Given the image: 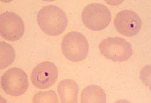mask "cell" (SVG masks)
<instances>
[{
	"label": "cell",
	"mask_w": 151,
	"mask_h": 103,
	"mask_svg": "<svg viewBox=\"0 0 151 103\" xmlns=\"http://www.w3.org/2000/svg\"><path fill=\"white\" fill-rule=\"evenodd\" d=\"M38 25L50 36H58L64 32L68 26V17L64 11L55 5H47L39 11Z\"/></svg>",
	"instance_id": "1"
},
{
	"label": "cell",
	"mask_w": 151,
	"mask_h": 103,
	"mask_svg": "<svg viewBox=\"0 0 151 103\" xmlns=\"http://www.w3.org/2000/svg\"><path fill=\"white\" fill-rule=\"evenodd\" d=\"M99 49L102 55L114 62L127 61L133 53L131 44L120 37L104 39L99 44Z\"/></svg>",
	"instance_id": "2"
},
{
	"label": "cell",
	"mask_w": 151,
	"mask_h": 103,
	"mask_svg": "<svg viewBox=\"0 0 151 103\" xmlns=\"http://www.w3.org/2000/svg\"><path fill=\"white\" fill-rule=\"evenodd\" d=\"M63 55L71 62H80L87 56L89 45L86 38L79 32H68L61 42Z\"/></svg>",
	"instance_id": "3"
},
{
	"label": "cell",
	"mask_w": 151,
	"mask_h": 103,
	"mask_svg": "<svg viewBox=\"0 0 151 103\" xmlns=\"http://www.w3.org/2000/svg\"><path fill=\"white\" fill-rule=\"evenodd\" d=\"M111 20L108 8L101 4H91L85 7L82 13V21L92 30L100 31L106 29Z\"/></svg>",
	"instance_id": "4"
},
{
	"label": "cell",
	"mask_w": 151,
	"mask_h": 103,
	"mask_svg": "<svg viewBox=\"0 0 151 103\" xmlns=\"http://www.w3.org/2000/svg\"><path fill=\"white\" fill-rule=\"evenodd\" d=\"M1 86L5 93L13 97L21 96L29 87V79L23 69L13 68L2 76Z\"/></svg>",
	"instance_id": "5"
},
{
	"label": "cell",
	"mask_w": 151,
	"mask_h": 103,
	"mask_svg": "<svg viewBox=\"0 0 151 103\" xmlns=\"http://www.w3.org/2000/svg\"><path fill=\"white\" fill-rule=\"evenodd\" d=\"M24 32L23 20L17 14L5 12L0 15V35L9 41L21 39Z\"/></svg>",
	"instance_id": "6"
},
{
	"label": "cell",
	"mask_w": 151,
	"mask_h": 103,
	"mask_svg": "<svg viewBox=\"0 0 151 103\" xmlns=\"http://www.w3.org/2000/svg\"><path fill=\"white\" fill-rule=\"evenodd\" d=\"M114 25L120 34L127 37H131L139 32L142 21L138 14L133 11L123 10L116 15Z\"/></svg>",
	"instance_id": "7"
},
{
	"label": "cell",
	"mask_w": 151,
	"mask_h": 103,
	"mask_svg": "<svg viewBox=\"0 0 151 103\" xmlns=\"http://www.w3.org/2000/svg\"><path fill=\"white\" fill-rule=\"evenodd\" d=\"M58 76L56 66L50 62L39 63L32 70L31 81L36 87L40 89H47L54 84Z\"/></svg>",
	"instance_id": "8"
},
{
	"label": "cell",
	"mask_w": 151,
	"mask_h": 103,
	"mask_svg": "<svg viewBox=\"0 0 151 103\" xmlns=\"http://www.w3.org/2000/svg\"><path fill=\"white\" fill-rule=\"evenodd\" d=\"M79 88L71 79L63 80L58 87V92L62 103H77Z\"/></svg>",
	"instance_id": "9"
},
{
	"label": "cell",
	"mask_w": 151,
	"mask_h": 103,
	"mask_svg": "<svg viewBox=\"0 0 151 103\" xmlns=\"http://www.w3.org/2000/svg\"><path fill=\"white\" fill-rule=\"evenodd\" d=\"M82 103H105L106 95L104 91L98 85H88L84 89L81 96Z\"/></svg>",
	"instance_id": "10"
},
{
	"label": "cell",
	"mask_w": 151,
	"mask_h": 103,
	"mask_svg": "<svg viewBox=\"0 0 151 103\" xmlns=\"http://www.w3.org/2000/svg\"><path fill=\"white\" fill-rule=\"evenodd\" d=\"M0 68L2 69L10 66L14 62L15 58V52L10 44L5 42H0Z\"/></svg>",
	"instance_id": "11"
},
{
	"label": "cell",
	"mask_w": 151,
	"mask_h": 103,
	"mask_svg": "<svg viewBox=\"0 0 151 103\" xmlns=\"http://www.w3.org/2000/svg\"><path fill=\"white\" fill-rule=\"evenodd\" d=\"M33 102L44 103V102H59L58 99L54 91H49L46 92H39L33 98Z\"/></svg>",
	"instance_id": "12"
}]
</instances>
